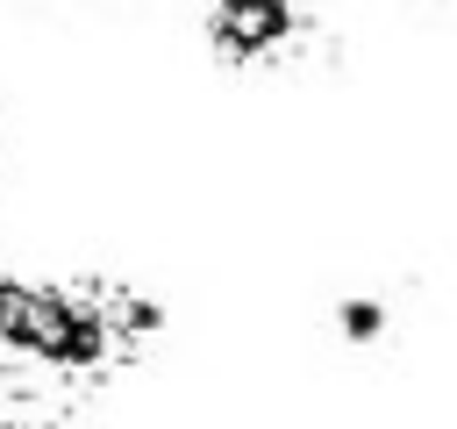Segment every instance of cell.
Listing matches in <instances>:
<instances>
[{
  "label": "cell",
  "mask_w": 457,
  "mask_h": 429,
  "mask_svg": "<svg viewBox=\"0 0 457 429\" xmlns=\"http://www.w3.org/2000/svg\"><path fill=\"white\" fill-rule=\"evenodd\" d=\"M336 322H343V336H350V343H371V336L386 329V300H371V293H364V300H343V307H336Z\"/></svg>",
  "instance_id": "3"
},
{
  "label": "cell",
  "mask_w": 457,
  "mask_h": 429,
  "mask_svg": "<svg viewBox=\"0 0 457 429\" xmlns=\"http://www.w3.org/2000/svg\"><path fill=\"white\" fill-rule=\"evenodd\" d=\"M157 329V307L121 286H71V279H14L0 272V350L64 379H93L129 358Z\"/></svg>",
  "instance_id": "1"
},
{
  "label": "cell",
  "mask_w": 457,
  "mask_h": 429,
  "mask_svg": "<svg viewBox=\"0 0 457 429\" xmlns=\"http://www.w3.org/2000/svg\"><path fill=\"white\" fill-rule=\"evenodd\" d=\"M307 7L300 0H221L207 14V50L228 72H271L307 43Z\"/></svg>",
  "instance_id": "2"
}]
</instances>
